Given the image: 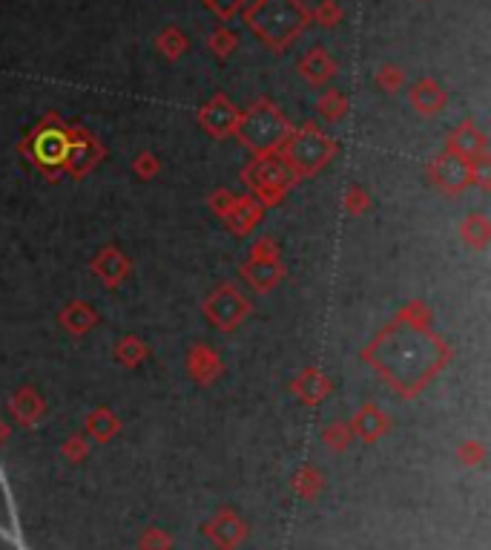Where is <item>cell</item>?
<instances>
[{
	"label": "cell",
	"instance_id": "cell-1",
	"mask_svg": "<svg viewBox=\"0 0 491 550\" xmlns=\"http://www.w3.org/2000/svg\"><path fill=\"white\" fill-rule=\"evenodd\" d=\"M207 4L213 6V9H218V12H222V15H230L236 6H239L242 4V0H207Z\"/></svg>",
	"mask_w": 491,
	"mask_h": 550
}]
</instances>
